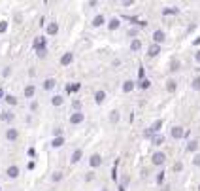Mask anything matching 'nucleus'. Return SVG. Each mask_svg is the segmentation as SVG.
<instances>
[{"label": "nucleus", "mask_w": 200, "mask_h": 191, "mask_svg": "<svg viewBox=\"0 0 200 191\" xmlns=\"http://www.w3.org/2000/svg\"><path fill=\"white\" fill-rule=\"evenodd\" d=\"M85 119V114H81V112H74L72 115H70V123L72 125H78V123H81Z\"/></svg>", "instance_id": "f257e3e1"}, {"label": "nucleus", "mask_w": 200, "mask_h": 191, "mask_svg": "<svg viewBox=\"0 0 200 191\" xmlns=\"http://www.w3.org/2000/svg\"><path fill=\"white\" fill-rule=\"evenodd\" d=\"M164 161H166V155H164L162 151H157V153H153V157H151V163H153V165H157V166H159V165H162Z\"/></svg>", "instance_id": "f03ea898"}, {"label": "nucleus", "mask_w": 200, "mask_h": 191, "mask_svg": "<svg viewBox=\"0 0 200 191\" xmlns=\"http://www.w3.org/2000/svg\"><path fill=\"white\" fill-rule=\"evenodd\" d=\"M183 136H185V133H183L181 127H174V129H172V138L180 140V138H183Z\"/></svg>", "instance_id": "7ed1b4c3"}, {"label": "nucleus", "mask_w": 200, "mask_h": 191, "mask_svg": "<svg viewBox=\"0 0 200 191\" xmlns=\"http://www.w3.org/2000/svg\"><path fill=\"white\" fill-rule=\"evenodd\" d=\"M100 163H102V159H100V155L98 153H94L91 159H89V165L93 166V169H96V166H100Z\"/></svg>", "instance_id": "20e7f679"}, {"label": "nucleus", "mask_w": 200, "mask_h": 191, "mask_svg": "<svg viewBox=\"0 0 200 191\" xmlns=\"http://www.w3.org/2000/svg\"><path fill=\"white\" fill-rule=\"evenodd\" d=\"M153 40H155L157 45L162 44V42H164V32H162V30H155V32H153Z\"/></svg>", "instance_id": "39448f33"}, {"label": "nucleus", "mask_w": 200, "mask_h": 191, "mask_svg": "<svg viewBox=\"0 0 200 191\" xmlns=\"http://www.w3.org/2000/svg\"><path fill=\"white\" fill-rule=\"evenodd\" d=\"M72 61H74V55H72L70 51H68V53H64V55L61 57V64H62V66H66V64H70Z\"/></svg>", "instance_id": "423d86ee"}, {"label": "nucleus", "mask_w": 200, "mask_h": 191, "mask_svg": "<svg viewBox=\"0 0 200 191\" xmlns=\"http://www.w3.org/2000/svg\"><path fill=\"white\" fill-rule=\"evenodd\" d=\"M104 99H106V93L100 89V91H96L94 93V100H96V104H100V102H104Z\"/></svg>", "instance_id": "0eeeda50"}, {"label": "nucleus", "mask_w": 200, "mask_h": 191, "mask_svg": "<svg viewBox=\"0 0 200 191\" xmlns=\"http://www.w3.org/2000/svg\"><path fill=\"white\" fill-rule=\"evenodd\" d=\"M161 127H162V121H161V119H157V121H155L151 127H149V131H151V133H159Z\"/></svg>", "instance_id": "6e6552de"}, {"label": "nucleus", "mask_w": 200, "mask_h": 191, "mask_svg": "<svg viewBox=\"0 0 200 191\" xmlns=\"http://www.w3.org/2000/svg\"><path fill=\"white\" fill-rule=\"evenodd\" d=\"M104 21H106V19H104V15H96V17H94V21H93V25H94V27H102V25H104Z\"/></svg>", "instance_id": "1a4fd4ad"}, {"label": "nucleus", "mask_w": 200, "mask_h": 191, "mask_svg": "<svg viewBox=\"0 0 200 191\" xmlns=\"http://www.w3.org/2000/svg\"><path fill=\"white\" fill-rule=\"evenodd\" d=\"M119 25H121V21H119L117 17H113V19L110 21V25H108V27H110V30H115V29H119Z\"/></svg>", "instance_id": "9d476101"}, {"label": "nucleus", "mask_w": 200, "mask_h": 191, "mask_svg": "<svg viewBox=\"0 0 200 191\" xmlns=\"http://www.w3.org/2000/svg\"><path fill=\"white\" fill-rule=\"evenodd\" d=\"M53 87H55V80H53V78H47V80L43 82V89L49 91V89H53Z\"/></svg>", "instance_id": "9b49d317"}, {"label": "nucleus", "mask_w": 200, "mask_h": 191, "mask_svg": "<svg viewBox=\"0 0 200 191\" xmlns=\"http://www.w3.org/2000/svg\"><path fill=\"white\" fill-rule=\"evenodd\" d=\"M81 155H83V151H81V150H76V151L72 153V159H70V161H72V163H78V161L81 159Z\"/></svg>", "instance_id": "f8f14e48"}, {"label": "nucleus", "mask_w": 200, "mask_h": 191, "mask_svg": "<svg viewBox=\"0 0 200 191\" xmlns=\"http://www.w3.org/2000/svg\"><path fill=\"white\" fill-rule=\"evenodd\" d=\"M159 51H161V47H159L157 44H153L151 47H149V53H147V55H149V57H155V55H157Z\"/></svg>", "instance_id": "ddd939ff"}, {"label": "nucleus", "mask_w": 200, "mask_h": 191, "mask_svg": "<svg viewBox=\"0 0 200 191\" xmlns=\"http://www.w3.org/2000/svg\"><path fill=\"white\" fill-rule=\"evenodd\" d=\"M8 176L10 178H17L19 176V169H17V166H10V169H8Z\"/></svg>", "instance_id": "4468645a"}, {"label": "nucleus", "mask_w": 200, "mask_h": 191, "mask_svg": "<svg viewBox=\"0 0 200 191\" xmlns=\"http://www.w3.org/2000/svg\"><path fill=\"white\" fill-rule=\"evenodd\" d=\"M132 89H134V82H130V80H129V82H125V83H123V91H125V93H129V91H132Z\"/></svg>", "instance_id": "2eb2a0df"}, {"label": "nucleus", "mask_w": 200, "mask_h": 191, "mask_svg": "<svg viewBox=\"0 0 200 191\" xmlns=\"http://www.w3.org/2000/svg\"><path fill=\"white\" fill-rule=\"evenodd\" d=\"M166 89H168V93H174V91H176V80H168V82H166Z\"/></svg>", "instance_id": "dca6fc26"}, {"label": "nucleus", "mask_w": 200, "mask_h": 191, "mask_svg": "<svg viewBox=\"0 0 200 191\" xmlns=\"http://www.w3.org/2000/svg\"><path fill=\"white\" fill-rule=\"evenodd\" d=\"M62 144H64V138H62V136H57V138H53V144H51V146H53V148H61Z\"/></svg>", "instance_id": "f3484780"}, {"label": "nucleus", "mask_w": 200, "mask_h": 191, "mask_svg": "<svg viewBox=\"0 0 200 191\" xmlns=\"http://www.w3.org/2000/svg\"><path fill=\"white\" fill-rule=\"evenodd\" d=\"M57 30H59V25H57V23H51V25L47 27V32H49V34H57Z\"/></svg>", "instance_id": "a211bd4d"}, {"label": "nucleus", "mask_w": 200, "mask_h": 191, "mask_svg": "<svg viewBox=\"0 0 200 191\" xmlns=\"http://www.w3.org/2000/svg\"><path fill=\"white\" fill-rule=\"evenodd\" d=\"M161 144H164V136H162V134L153 138V146H161Z\"/></svg>", "instance_id": "6ab92c4d"}, {"label": "nucleus", "mask_w": 200, "mask_h": 191, "mask_svg": "<svg viewBox=\"0 0 200 191\" xmlns=\"http://www.w3.org/2000/svg\"><path fill=\"white\" fill-rule=\"evenodd\" d=\"M6 136H8V140H15V138H17V131H15V129H10V131L6 133Z\"/></svg>", "instance_id": "aec40b11"}, {"label": "nucleus", "mask_w": 200, "mask_h": 191, "mask_svg": "<svg viewBox=\"0 0 200 191\" xmlns=\"http://www.w3.org/2000/svg\"><path fill=\"white\" fill-rule=\"evenodd\" d=\"M191 87H193L194 91H198V89H200V76H196V78L193 80V83H191Z\"/></svg>", "instance_id": "412c9836"}, {"label": "nucleus", "mask_w": 200, "mask_h": 191, "mask_svg": "<svg viewBox=\"0 0 200 191\" xmlns=\"http://www.w3.org/2000/svg\"><path fill=\"white\" fill-rule=\"evenodd\" d=\"M140 47H142V44H140V40H132V44H130V49H132V51H138V49H140Z\"/></svg>", "instance_id": "4be33fe9"}, {"label": "nucleus", "mask_w": 200, "mask_h": 191, "mask_svg": "<svg viewBox=\"0 0 200 191\" xmlns=\"http://www.w3.org/2000/svg\"><path fill=\"white\" fill-rule=\"evenodd\" d=\"M110 121H111V123H117V121H119V112H117V110H113V112H111Z\"/></svg>", "instance_id": "5701e85b"}, {"label": "nucleus", "mask_w": 200, "mask_h": 191, "mask_svg": "<svg viewBox=\"0 0 200 191\" xmlns=\"http://www.w3.org/2000/svg\"><path fill=\"white\" fill-rule=\"evenodd\" d=\"M32 95H34V85L25 87V97H32Z\"/></svg>", "instance_id": "b1692460"}, {"label": "nucleus", "mask_w": 200, "mask_h": 191, "mask_svg": "<svg viewBox=\"0 0 200 191\" xmlns=\"http://www.w3.org/2000/svg\"><path fill=\"white\" fill-rule=\"evenodd\" d=\"M51 104H53V106H61V104H62V97H59V95H57V97H53V99H51Z\"/></svg>", "instance_id": "393cba45"}, {"label": "nucleus", "mask_w": 200, "mask_h": 191, "mask_svg": "<svg viewBox=\"0 0 200 191\" xmlns=\"http://www.w3.org/2000/svg\"><path fill=\"white\" fill-rule=\"evenodd\" d=\"M140 87H142V89H149V87H151V82L145 78V80H142V82H140Z\"/></svg>", "instance_id": "a878e982"}, {"label": "nucleus", "mask_w": 200, "mask_h": 191, "mask_svg": "<svg viewBox=\"0 0 200 191\" xmlns=\"http://www.w3.org/2000/svg\"><path fill=\"white\" fill-rule=\"evenodd\" d=\"M196 148H198V142H189V146H187L189 151H196Z\"/></svg>", "instance_id": "bb28decb"}, {"label": "nucleus", "mask_w": 200, "mask_h": 191, "mask_svg": "<svg viewBox=\"0 0 200 191\" xmlns=\"http://www.w3.org/2000/svg\"><path fill=\"white\" fill-rule=\"evenodd\" d=\"M2 119H4V121H11V119H13V115H11L10 112H6V114L2 115Z\"/></svg>", "instance_id": "cd10ccee"}, {"label": "nucleus", "mask_w": 200, "mask_h": 191, "mask_svg": "<svg viewBox=\"0 0 200 191\" xmlns=\"http://www.w3.org/2000/svg\"><path fill=\"white\" fill-rule=\"evenodd\" d=\"M6 100H8L10 104H17V99H15V97H11V95H8V97H6Z\"/></svg>", "instance_id": "c85d7f7f"}, {"label": "nucleus", "mask_w": 200, "mask_h": 191, "mask_svg": "<svg viewBox=\"0 0 200 191\" xmlns=\"http://www.w3.org/2000/svg\"><path fill=\"white\" fill-rule=\"evenodd\" d=\"M181 169H183L181 163H176V165H174V170H176V172H181Z\"/></svg>", "instance_id": "c756f323"}, {"label": "nucleus", "mask_w": 200, "mask_h": 191, "mask_svg": "<svg viewBox=\"0 0 200 191\" xmlns=\"http://www.w3.org/2000/svg\"><path fill=\"white\" fill-rule=\"evenodd\" d=\"M61 178H62V174H61V172H55V174H53V182H59Z\"/></svg>", "instance_id": "7c9ffc66"}, {"label": "nucleus", "mask_w": 200, "mask_h": 191, "mask_svg": "<svg viewBox=\"0 0 200 191\" xmlns=\"http://www.w3.org/2000/svg\"><path fill=\"white\" fill-rule=\"evenodd\" d=\"M6 29H8V25H6V23H4V21H2V23H0V32H4V30H6Z\"/></svg>", "instance_id": "2f4dec72"}, {"label": "nucleus", "mask_w": 200, "mask_h": 191, "mask_svg": "<svg viewBox=\"0 0 200 191\" xmlns=\"http://www.w3.org/2000/svg\"><path fill=\"white\" fill-rule=\"evenodd\" d=\"M162 180H164V172H161V174L157 176V182H159V184H162Z\"/></svg>", "instance_id": "473e14b6"}, {"label": "nucleus", "mask_w": 200, "mask_h": 191, "mask_svg": "<svg viewBox=\"0 0 200 191\" xmlns=\"http://www.w3.org/2000/svg\"><path fill=\"white\" fill-rule=\"evenodd\" d=\"M193 163H194V165H196V166H200V155H196V157H194V161H193Z\"/></svg>", "instance_id": "72a5a7b5"}, {"label": "nucleus", "mask_w": 200, "mask_h": 191, "mask_svg": "<svg viewBox=\"0 0 200 191\" xmlns=\"http://www.w3.org/2000/svg\"><path fill=\"white\" fill-rule=\"evenodd\" d=\"M178 66H180V63H178V61H176V63H172V68H170V70H178Z\"/></svg>", "instance_id": "f704fd0d"}, {"label": "nucleus", "mask_w": 200, "mask_h": 191, "mask_svg": "<svg viewBox=\"0 0 200 191\" xmlns=\"http://www.w3.org/2000/svg\"><path fill=\"white\" fill-rule=\"evenodd\" d=\"M129 34H130V36H136V34H138V30H136V29H132V30H129Z\"/></svg>", "instance_id": "c9c22d12"}, {"label": "nucleus", "mask_w": 200, "mask_h": 191, "mask_svg": "<svg viewBox=\"0 0 200 191\" xmlns=\"http://www.w3.org/2000/svg\"><path fill=\"white\" fill-rule=\"evenodd\" d=\"M194 59H196V61L200 63V51H196V55H194Z\"/></svg>", "instance_id": "e433bc0d"}, {"label": "nucleus", "mask_w": 200, "mask_h": 191, "mask_svg": "<svg viewBox=\"0 0 200 191\" xmlns=\"http://www.w3.org/2000/svg\"><path fill=\"white\" fill-rule=\"evenodd\" d=\"M194 44H200V36H198V38H196V40H194Z\"/></svg>", "instance_id": "4c0bfd02"}, {"label": "nucleus", "mask_w": 200, "mask_h": 191, "mask_svg": "<svg viewBox=\"0 0 200 191\" xmlns=\"http://www.w3.org/2000/svg\"><path fill=\"white\" fill-rule=\"evenodd\" d=\"M102 191H108V189H102Z\"/></svg>", "instance_id": "58836bf2"}, {"label": "nucleus", "mask_w": 200, "mask_h": 191, "mask_svg": "<svg viewBox=\"0 0 200 191\" xmlns=\"http://www.w3.org/2000/svg\"><path fill=\"white\" fill-rule=\"evenodd\" d=\"M198 191H200V185H198Z\"/></svg>", "instance_id": "ea45409f"}]
</instances>
